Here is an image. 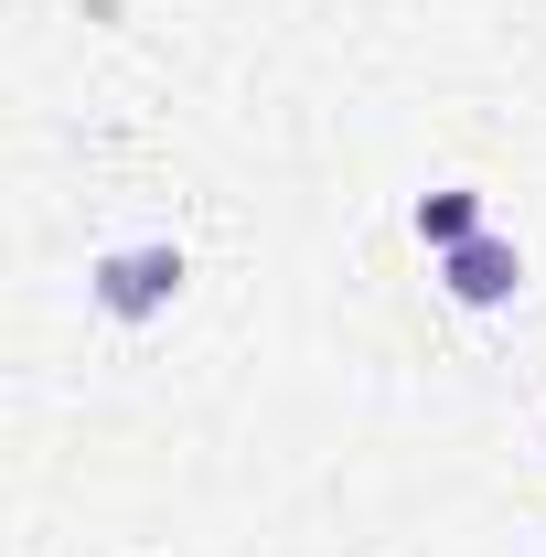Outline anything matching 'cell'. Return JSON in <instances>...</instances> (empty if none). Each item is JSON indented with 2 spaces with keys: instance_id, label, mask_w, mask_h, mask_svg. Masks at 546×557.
Listing matches in <instances>:
<instances>
[{
  "instance_id": "6da1fadb",
  "label": "cell",
  "mask_w": 546,
  "mask_h": 557,
  "mask_svg": "<svg viewBox=\"0 0 546 557\" xmlns=\"http://www.w3.org/2000/svg\"><path fill=\"white\" fill-rule=\"evenodd\" d=\"M183 289H194V258H183V236H129V247H97V258H86V300H97L119 333L161 322Z\"/></svg>"
},
{
  "instance_id": "7a4b0ae2",
  "label": "cell",
  "mask_w": 546,
  "mask_h": 557,
  "mask_svg": "<svg viewBox=\"0 0 546 557\" xmlns=\"http://www.w3.org/2000/svg\"><path fill=\"white\" fill-rule=\"evenodd\" d=\"M439 289H450L461 311H514V289H525V247L482 225V236H461V247L439 258Z\"/></svg>"
},
{
  "instance_id": "3957f363",
  "label": "cell",
  "mask_w": 546,
  "mask_h": 557,
  "mask_svg": "<svg viewBox=\"0 0 546 557\" xmlns=\"http://www.w3.org/2000/svg\"><path fill=\"white\" fill-rule=\"evenodd\" d=\"M408 236L429 258H450L461 236H482V183H439V194H418L408 205Z\"/></svg>"
}]
</instances>
